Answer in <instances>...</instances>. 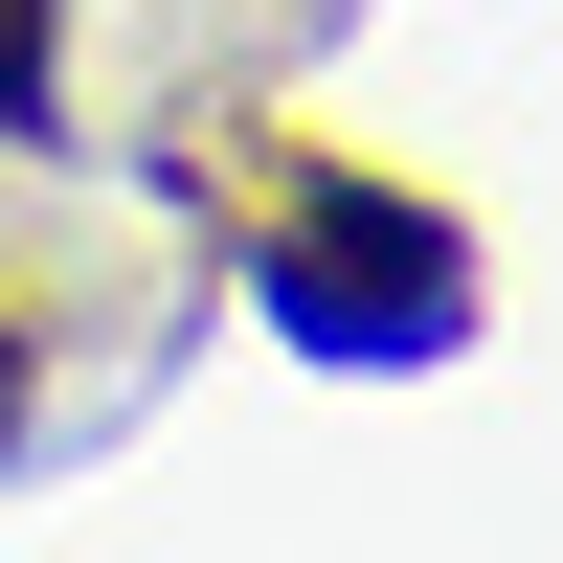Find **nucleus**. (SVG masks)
I'll list each match as a JSON object with an SVG mask.
<instances>
[{"mask_svg":"<svg viewBox=\"0 0 563 563\" xmlns=\"http://www.w3.org/2000/svg\"><path fill=\"white\" fill-rule=\"evenodd\" d=\"M249 316H294L316 361H451L474 339V249H451L406 180H294L249 249Z\"/></svg>","mask_w":563,"mask_h":563,"instance_id":"1","label":"nucleus"}]
</instances>
